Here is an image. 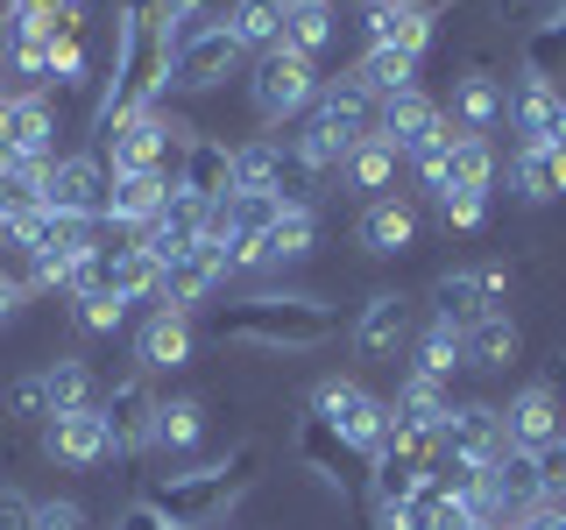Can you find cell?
<instances>
[{"label": "cell", "mask_w": 566, "mask_h": 530, "mask_svg": "<svg viewBox=\"0 0 566 530\" xmlns=\"http://www.w3.org/2000/svg\"><path fill=\"white\" fill-rule=\"evenodd\" d=\"M170 93V35L156 14L120 8L114 14V64H106V93L93 106V135H114L120 120L149 114Z\"/></svg>", "instance_id": "6da1fadb"}, {"label": "cell", "mask_w": 566, "mask_h": 530, "mask_svg": "<svg viewBox=\"0 0 566 530\" xmlns=\"http://www.w3.org/2000/svg\"><path fill=\"white\" fill-rule=\"evenodd\" d=\"M206 332L220 347H262V353H318L340 332L333 305L318 297H283V290H262V297H241V305H212L206 311Z\"/></svg>", "instance_id": "7a4b0ae2"}, {"label": "cell", "mask_w": 566, "mask_h": 530, "mask_svg": "<svg viewBox=\"0 0 566 530\" xmlns=\"http://www.w3.org/2000/svg\"><path fill=\"white\" fill-rule=\"evenodd\" d=\"M255 467H262V446H234L227 459H212V467L164 474V481L142 495V502H149L170 530H212L248 488H255Z\"/></svg>", "instance_id": "3957f363"}, {"label": "cell", "mask_w": 566, "mask_h": 530, "mask_svg": "<svg viewBox=\"0 0 566 530\" xmlns=\"http://www.w3.org/2000/svg\"><path fill=\"white\" fill-rule=\"evenodd\" d=\"M185 149H191V128L177 114H164V106H149V114L120 120L114 135H99V156H106L114 177H128V170H170L177 177Z\"/></svg>", "instance_id": "277c9868"}, {"label": "cell", "mask_w": 566, "mask_h": 530, "mask_svg": "<svg viewBox=\"0 0 566 530\" xmlns=\"http://www.w3.org/2000/svg\"><path fill=\"white\" fill-rule=\"evenodd\" d=\"M312 99H318V64L291 57V50H262L255 71H248V106H255L262 128H283V120L312 114Z\"/></svg>", "instance_id": "5b68a950"}, {"label": "cell", "mask_w": 566, "mask_h": 530, "mask_svg": "<svg viewBox=\"0 0 566 530\" xmlns=\"http://www.w3.org/2000/svg\"><path fill=\"white\" fill-rule=\"evenodd\" d=\"M312 411L333 424V432L347 438L361 459H376L382 453V438H389V403L382 396H368L361 382H347V375H326L312 389Z\"/></svg>", "instance_id": "8992f818"}, {"label": "cell", "mask_w": 566, "mask_h": 530, "mask_svg": "<svg viewBox=\"0 0 566 530\" xmlns=\"http://www.w3.org/2000/svg\"><path fill=\"white\" fill-rule=\"evenodd\" d=\"M510 297V269L503 262H489V269H447L432 283V318H447V326H474V318L503 311Z\"/></svg>", "instance_id": "52a82bcc"}, {"label": "cell", "mask_w": 566, "mask_h": 530, "mask_svg": "<svg viewBox=\"0 0 566 530\" xmlns=\"http://www.w3.org/2000/svg\"><path fill=\"white\" fill-rule=\"evenodd\" d=\"M482 502H489V517H495V523H524V517H538V509H545L538 453H517V446H510V453L482 474Z\"/></svg>", "instance_id": "ba28073f"}, {"label": "cell", "mask_w": 566, "mask_h": 530, "mask_svg": "<svg viewBox=\"0 0 566 530\" xmlns=\"http://www.w3.org/2000/svg\"><path fill=\"white\" fill-rule=\"evenodd\" d=\"M439 453H447V459H468V467H495V459L510 453L503 411H495V403H453L447 424H439Z\"/></svg>", "instance_id": "9c48e42d"}, {"label": "cell", "mask_w": 566, "mask_h": 530, "mask_svg": "<svg viewBox=\"0 0 566 530\" xmlns=\"http://www.w3.org/2000/svg\"><path fill=\"white\" fill-rule=\"evenodd\" d=\"M156 403H164L156 396V375H142V368L120 375L99 396V417H106V432H114V453H142L156 438Z\"/></svg>", "instance_id": "30bf717a"}, {"label": "cell", "mask_w": 566, "mask_h": 530, "mask_svg": "<svg viewBox=\"0 0 566 530\" xmlns=\"http://www.w3.org/2000/svg\"><path fill=\"white\" fill-rule=\"evenodd\" d=\"M227 71H241V43L212 22V29L185 35V43L170 50V93H212Z\"/></svg>", "instance_id": "8fae6325"}, {"label": "cell", "mask_w": 566, "mask_h": 530, "mask_svg": "<svg viewBox=\"0 0 566 530\" xmlns=\"http://www.w3.org/2000/svg\"><path fill=\"white\" fill-rule=\"evenodd\" d=\"M220 283H227V247L220 241H191L185 255L164 262V290H156V305H164V311H191V305H206Z\"/></svg>", "instance_id": "7c38bea8"}, {"label": "cell", "mask_w": 566, "mask_h": 530, "mask_svg": "<svg viewBox=\"0 0 566 530\" xmlns=\"http://www.w3.org/2000/svg\"><path fill=\"white\" fill-rule=\"evenodd\" d=\"M170 191H177L170 170H128V177H114V184H106V205H99V226H106V234H142V226L164 212Z\"/></svg>", "instance_id": "4fadbf2b"}, {"label": "cell", "mask_w": 566, "mask_h": 530, "mask_svg": "<svg viewBox=\"0 0 566 530\" xmlns=\"http://www.w3.org/2000/svg\"><path fill=\"white\" fill-rule=\"evenodd\" d=\"M291 453L305 459V467H312L326 488H340V495L354 488V474H368V467H376V459H361V453H354V446H347V438L333 432V424L318 417V411H305V417H297V438H291Z\"/></svg>", "instance_id": "5bb4252c"}, {"label": "cell", "mask_w": 566, "mask_h": 530, "mask_svg": "<svg viewBox=\"0 0 566 530\" xmlns=\"http://www.w3.org/2000/svg\"><path fill=\"white\" fill-rule=\"evenodd\" d=\"M439 35V8L432 0H382V8H368V50H397V57H424Z\"/></svg>", "instance_id": "9a60e30c"}, {"label": "cell", "mask_w": 566, "mask_h": 530, "mask_svg": "<svg viewBox=\"0 0 566 530\" xmlns=\"http://www.w3.org/2000/svg\"><path fill=\"white\" fill-rule=\"evenodd\" d=\"M106 184H114L106 156H99V149H85V156H64V163H50L43 199H50V212H78V220H99Z\"/></svg>", "instance_id": "2e32d148"}, {"label": "cell", "mask_w": 566, "mask_h": 530, "mask_svg": "<svg viewBox=\"0 0 566 530\" xmlns=\"http://www.w3.org/2000/svg\"><path fill=\"white\" fill-rule=\"evenodd\" d=\"M191 347H199V318H191V311H164V305H156L149 318H142V332H135L142 375H177V368L191 361Z\"/></svg>", "instance_id": "e0dca14e"}, {"label": "cell", "mask_w": 566, "mask_h": 530, "mask_svg": "<svg viewBox=\"0 0 566 530\" xmlns=\"http://www.w3.org/2000/svg\"><path fill=\"white\" fill-rule=\"evenodd\" d=\"M411 347V297L403 290H376L354 318V353L361 361H397V353Z\"/></svg>", "instance_id": "ac0fdd59"}, {"label": "cell", "mask_w": 566, "mask_h": 530, "mask_svg": "<svg viewBox=\"0 0 566 530\" xmlns=\"http://www.w3.org/2000/svg\"><path fill=\"white\" fill-rule=\"evenodd\" d=\"M503 432H510V446H517V453H538V446H553V438L566 432L559 389H553V382H524L517 396L503 403Z\"/></svg>", "instance_id": "d6986e66"}, {"label": "cell", "mask_w": 566, "mask_h": 530, "mask_svg": "<svg viewBox=\"0 0 566 530\" xmlns=\"http://www.w3.org/2000/svg\"><path fill=\"white\" fill-rule=\"evenodd\" d=\"M376 135H389L403 149V163H411L432 135H447V106H439L432 93H418V85H411V93H389L376 106Z\"/></svg>", "instance_id": "ffe728a7"}, {"label": "cell", "mask_w": 566, "mask_h": 530, "mask_svg": "<svg viewBox=\"0 0 566 530\" xmlns=\"http://www.w3.org/2000/svg\"><path fill=\"white\" fill-rule=\"evenodd\" d=\"M43 453L57 459V467H99V459H114V432H106L99 403L93 411H64L43 424Z\"/></svg>", "instance_id": "44dd1931"}, {"label": "cell", "mask_w": 566, "mask_h": 530, "mask_svg": "<svg viewBox=\"0 0 566 530\" xmlns=\"http://www.w3.org/2000/svg\"><path fill=\"white\" fill-rule=\"evenodd\" d=\"M177 191H191L199 205L234 199V149H227V141H212V135H191L185 163H177Z\"/></svg>", "instance_id": "7402d4cb"}, {"label": "cell", "mask_w": 566, "mask_h": 530, "mask_svg": "<svg viewBox=\"0 0 566 530\" xmlns=\"http://www.w3.org/2000/svg\"><path fill=\"white\" fill-rule=\"evenodd\" d=\"M517 347H524V332L510 311H489L474 326H460V368H474V375H503L517 361Z\"/></svg>", "instance_id": "603a6c76"}, {"label": "cell", "mask_w": 566, "mask_h": 530, "mask_svg": "<svg viewBox=\"0 0 566 530\" xmlns=\"http://www.w3.org/2000/svg\"><path fill=\"white\" fill-rule=\"evenodd\" d=\"M510 128H517V149L531 141H553L559 114H566V85H545V78H517V93H510Z\"/></svg>", "instance_id": "cb8c5ba5"}, {"label": "cell", "mask_w": 566, "mask_h": 530, "mask_svg": "<svg viewBox=\"0 0 566 530\" xmlns=\"http://www.w3.org/2000/svg\"><path fill=\"white\" fill-rule=\"evenodd\" d=\"M361 247L368 255H403V247L418 241V205L411 199H397V191H382V199H368L361 205Z\"/></svg>", "instance_id": "d4e9b609"}, {"label": "cell", "mask_w": 566, "mask_h": 530, "mask_svg": "<svg viewBox=\"0 0 566 530\" xmlns=\"http://www.w3.org/2000/svg\"><path fill=\"white\" fill-rule=\"evenodd\" d=\"M503 106H510L503 85H495L489 71H468V78L453 85V99H447V128H453V135H495Z\"/></svg>", "instance_id": "484cf974"}, {"label": "cell", "mask_w": 566, "mask_h": 530, "mask_svg": "<svg viewBox=\"0 0 566 530\" xmlns=\"http://www.w3.org/2000/svg\"><path fill=\"white\" fill-rule=\"evenodd\" d=\"M50 135H57V120H50L43 93H8L0 99V141H8L14 156H50Z\"/></svg>", "instance_id": "4316f807"}, {"label": "cell", "mask_w": 566, "mask_h": 530, "mask_svg": "<svg viewBox=\"0 0 566 530\" xmlns=\"http://www.w3.org/2000/svg\"><path fill=\"white\" fill-rule=\"evenodd\" d=\"M397 170H403V149L389 135H361L347 149V163H340V177H347V191H368V199H382L389 184H397Z\"/></svg>", "instance_id": "83f0119b"}, {"label": "cell", "mask_w": 566, "mask_h": 530, "mask_svg": "<svg viewBox=\"0 0 566 530\" xmlns=\"http://www.w3.org/2000/svg\"><path fill=\"white\" fill-rule=\"evenodd\" d=\"M312 114L318 120H333L347 141H361V135H376V99L354 85V71L347 78H333V85H318V99H312Z\"/></svg>", "instance_id": "f1b7e54d"}, {"label": "cell", "mask_w": 566, "mask_h": 530, "mask_svg": "<svg viewBox=\"0 0 566 530\" xmlns=\"http://www.w3.org/2000/svg\"><path fill=\"white\" fill-rule=\"evenodd\" d=\"M517 191L531 205L566 199V149L559 141H531V149H517Z\"/></svg>", "instance_id": "f546056e"}, {"label": "cell", "mask_w": 566, "mask_h": 530, "mask_svg": "<svg viewBox=\"0 0 566 530\" xmlns=\"http://www.w3.org/2000/svg\"><path fill=\"white\" fill-rule=\"evenodd\" d=\"M220 29L241 43V57H262V50H276V35H283V8L276 0H234V8L220 14Z\"/></svg>", "instance_id": "4dcf8cb0"}, {"label": "cell", "mask_w": 566, "mask_h": 530, "mask_svg": "<svg viewBox=\"0 0 566 530\" xmlns=\"http://www.w3.org/2000/svg\"><path fill=\"white\" fill-rule=\"evenodd\" d=\"M524 78H545V85L566 78V14L559 8L524 29Z\"/></svg>", "instance_id": "1f68e13d"}, {"label": "cell", "mask_w": 566, "mask_h": 530, "mask_svg": "<svg viewBox=\"0 0 566 530\" xmlns=\"http://www.w3.org/2000/svg\"><path fill=\"white\" fill-rule=\"evenodd\" d=\"M206 438V403L199 396H164L156 403V453H191Z\"/></svg>", "instance_id": "d6a6232c"}, {"label": "cell", "mask_w": 566, "mask_h": 530, "mask_svg": "<svg viewBox=\"0 0 566 530\" xmlns=\"http://www.w3.org/2000/svg\"><path fill=\"white\" fill-rule=\"evenodd\" d=\"M333 35H340V22H333V8H291L283 14V35H276V50H291V57H326L333 50Z\"/></svg>", "instance_id": "836d02e7"}, {"label": "cell", "mask_w": 566, "mask_h": 530, "mask_svg": "<svg viewBox=\"0 0 566 530\" xmlns=\"http://www.w3.org/2000/svg\"><path fill=\"white\" fill-rule=\"evenodd\" d=\"M43 382H50V417H64V411H93V403H99L93 368H85L78 353H57V361L43 368Z\"/></svg>", "instance_id": "e575fe53"}, {"label": "cell", "mask_w": 566, "mask_h": 530, "mask_svg": "<svg viewBox=\"0 0 566 530\" xmlns=\"http://www.w3.org/2000/svg\"><path fill=\"white\" fill-rule=\"evenodd\" d=\"M312 241H318V212L312 205H283L276 226L262 234V247H270V269H283V262H305Z\"/></svg>", "instance_id": "d590c367"}, {"label": "cell", "mask_w": 566, "mask_h": 530, "mask_svg": "<svg viewBox=\"0 0 566 530\" xmlns=\"http://www.w3.org/2000/svg\"><path fill=\"white\" fill-rule=\"evenodd\" d=\"M354 85H361V93L382 106L389 93H411V85H418V64L397 57V50H361V64H354Z\"/></svg>", "instance_id": "8d00e7d4"}, {"label": "cell", "mask_w": 566, "mask_h": 530, "mask_svg": "<svg viewBox=\"0 0 566 530\" xmlns=\"http://www.w3.org/2000/svg\"><path fill=\"white\" fill-rule=\"evenodd\" d=\"M447 170H453V191H489V184H495V170H503V156H495V141H489V135H453Z\"/></svg>", "instance_id": "74e56055"}, {"label": "cell", "mask_w": 566, "mask_h": 530, "mask_svg": "<svg viewBox=\"0 0 566 530\" xmlns=\"http://www.w3.org/2000/svg\"><path fill=\"white\" fill-rule=\"evenodd\" d=\"M397 411L403 417H424V424H447V411H453L447 375H424V368H411V375L397 382Z\"/></svg>", "instance_id": "f35d334b"}, {"label": "cell", "mask_w": 566, "mask_h": 530, "mask_svg": "<svg viewBox=\"0 0 566 530\" xmlns=\"http://www.w3.org/2000/svg\"><path fill=\"white\" fill-rule=\"evenodd\" d=\"M411 368H424V375H447V382H453V368H460V326L432 318V326L418 332V361H411Z\"/></svg>", "instance_id": "ab89813d"}, {"label": "cell", "mask_w": 566, "mask_h": 530, "mask_svg": "<svg viewBox=\"0 0 566 530\" xmlns=\"http://www.w3.org/2000/svg\"><path fill=\"white\" fill-rule=\"evenodd\" d=\"M71 311H78L85 332H120V318H128V305H120L106 283H85V290H71Z\"/></svg>", "instance_id": "60d3db41"}, {"label": "cell", "mask_w": 566, "mask_h": 530, "mask_svg": "<svg viewBox=\"0 0 566 530\" xmlns=\"http://www.w3.org/2000/svg\"><path fill=\"white\" fill-rule=\"evenodd\" d=\"M8 64H14V78H29V93H43L50 85V35L8 29Z\"/></svg>", "instance_id": "b9f144b4"}, {"label": "cell", "mask_w": 566, "mask_h": 530, "mask_svg": "<svg viewBox=\"0 0 566 530\" xmlns=\"http://www.w3.org/2000/svg\"><path fill=\"white\" fill-rule=\"evenodd\" d=\"M439 220H447V234H482L489 191H447V199H439Z\"/></svg>", "instance_id": "7bdbcfd3"}, {"label": "cell", "mask_w": 566, "mask_h": 530, "mask_svg": "<svg viewBox=\"0 0 566 530\" xmlns=\"http://www.w3.org/2000/svg\"><path fill=\"white\" fill-rule=\"evenodd\" d=\"M8 411L22 417V424H50V382H43V368L8 389Z\"/></svg>", "instance_id": "ee69618b"}, {"label": "cell", "mask_w": 566, "mask_h": 530, "mask_svg": "<svg viewBox=\"0 0 566 530\" xmlns=\"http://www.w3.org/2000/svg\"><path fill=\"white\" fill-rule=\"evenodd\" d=\"M538 481H545V502H566V432L553 446H538Z\"/></svg>", "instance_id": "f6af8a7d"}, {"label": "cell", "mask_w": 566, "mask_h": 530, "mask_svg": "<svg viewBox=\"0 0 566 530\" xmlns=\"http://www.w3.org/2000/svg\"><path fill=\"white\" fill-rule=\"evenodd\" d=\"M35 530H85V509L71 495H50V502H35Z\"/></svg>", "instance_id": "bcb514c9"}, {"label": "cell", "mask_w": 566, "mask_h": 530, "mask_svg": "<svg viewBox=\"0 0 566 530\" xmlns=\"http://www.w3.org/2000/svg\"><path fill=\"white\" fill-rule=\"evenodd\" d=\"M0 530H35V502L22 488H0Z\"/></svg>", "instance_id": "7dc6e473"}, {"label": "cell", "mask_w": 566, "mask_h": 530, "mask_svg": "<svg viewBox=\"0 0 566 530\" xmlns=\"http://www.w3.org/2000/svg\"><path fill=\"white\" fill-rule=\"evenodd\" d=\"M114 530H170V523L156 517L149 502H128V509H120V523H114Z\"/></svg>", "instance_id": "c3c4849f"}, {"label": "cell", "mask_w": 566, "mask_h": 530, "mask_svg": "<svg viewBox=\"0 0 566 530\" xmlns=\"http://www.w3.org/2000/svg\"><path fill=\"white\" fill-rule=\"evenodd\" d=\"M14 311H22V283H14V276H0V326H8Z\"/></svg>", "instance_id": "681fc988"}, {"label": "cell", "mask_w": 566, "mask_h": 530, "mask_svg": "<svg viewBox=\"0 0 566 530\" xmlns=\"http://www.w3.org/2000/svg\"><path fill=\"white\" fill-rule=\"evenodd\" d=\"M276 8H283V14H291V8H333V0H276Z\"/></svg>", "instance_id": "f907efd6"}, {"label": "cell", "mask_w": 566, "mask_h": 530, "mask_svg": "<svg viewBox=\"0 0 566 530\" xmlns=\"http://www.w3.org/2000/svg\"><path fill=\"white\" fill-rule=\"evenodd\" d=\"M128 8H142V14H156V8H164V0H128Z\"/></svg>", "instance_id": "816d5d0a"}, {"label": "cell", "mask_w": 566, "mask_h": 530, "mask_svg": "<svg viewBox=\"0 0 566 530\" xmlns=\"http://www.w3.org/2000/svg\"><path fill=\"white\" fill-rule=\"evenodd\" d=\"M553 141H559V149H566V114H559V128H553Z\"/></svg>", "instance_id": "f5cc1de1"}, {"label": "cell", "mask_w": 566, "mask_h": 530, "mask_svg": "<svg viewBox=\"0 0 566 530\" xmlns=\"http://www.w3.org/2000/svg\"><path fill=\"white\" fill-rule=\"evenodd\" d=\"M368 8H382V0H368Z\"/></svg>", "instance_id": "db71d44e"}, {"label": "cell", "mask_w": 566, "mask_h": 530, "mask_svg": "<svg viewBox=\"0 0 566 530\" xmlns=\"http://www.w3.org/2000/svg\"><path fill=\"white\" fill-rule=\"evenodd\" d=\"M0 99H8V93H0Z\"/></svg>", "instance_id": "11a10c76"}]
</instances>
